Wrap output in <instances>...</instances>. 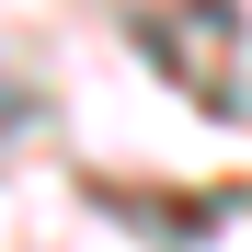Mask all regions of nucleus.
Returning <instances> with one entry per match:
<instances>
[{"instance_id": "obj_1", "label": "nucleus", "mask_w": 252, "mask_h": 252, "mask_svg": "<svg viewBox=\"0 0 252 252\" xmlns=\"http://www.w3.org/2000/svg\"><path fill=\"white\" fill-rule=\"evenodd\" d=\"M138 46L172 69L206 115H218V103H229V46H241V12H229V0H172V12H149V23H138Z\"/></svg>"}]
</instances>
